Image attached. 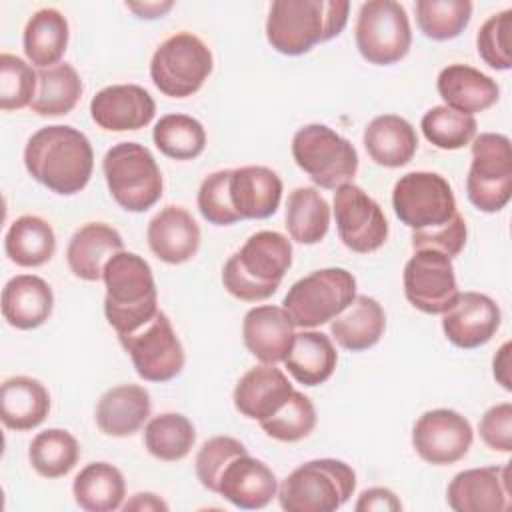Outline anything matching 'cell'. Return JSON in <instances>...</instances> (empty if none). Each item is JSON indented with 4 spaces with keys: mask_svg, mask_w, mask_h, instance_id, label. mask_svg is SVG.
Here are the masks:
<instances>
[{
    "mask_svg": "<svg viewBox=\"0 0 512 512\" xmlns=\"http://www.w3.org/2000/svg\"><path fill=\"white\" fill-rule=\"evenodd\" d=\"M80 458L78 440L62 428H48L38 432L28 448L32 468L44 478L66 476Z\"/></svg>",
    "mask_w": 512,
    "mask_h": 512,
    "instance_id": "f35d334b",
    "label": "cell"
},
{
    "mask_svg": "<svg viewBox=\"0 0 512 512\" xmlns=\"http://www.w3.org/2000/svg\"><path fill=\"white\" fill-rule=\"evenodd\" d=\"M50 412L46 386L30 376H12L0 386V420L6 428L24 432L40 426Z\"/></svg>",
    "mask_w": 512,
    "mask_h": 512,
    "instance_id": "f546056e",
    "label": "cell"
},
{
    "mask_svg": "<svg viewBox=\"0 0 512 512\" xmlns=\"http://www.w3.org/2000/svg\"><path fill=\"white\" fill-rule=\"evenodd\" d=\"M54 308L50 284L34 274H18L2 288V316L18 330L42 326Z\"/></svg>",
    "mask_w": 512,
    "mask_h": 512,
    "instance_id": "484cf974",
    "label": "cell"
},
{
    "mask_svg": "<svg viewBox=\"0 0 512 512\" xmlns=\"http://www.w3.org/2000/svg\"><path fill=\"white\" fill-rule=\"evenodd\" d=\"M338 352L324 332L302 330L294 336V344L284 358V366L292 378L304 386L324 384L336 370Z\"/></svg>",
    "mask_w": 512,
    "mask_h": 512,
    "instance_id": "1f68e13d",
    "label": "cell"
},
{
    "mask_svg": "<svg viewBox=\"0 0 512 512\" xmlns=\"http://www.w3.org/2000/svg\"><path fill=\"white\" fill-rule=\"evenodd\" d=\"M118 338L130 354L136 374L146 382H168L184 368V348L168 316L160 310L142 328Z\"/></svg>",
    "mask_w": 512,
    "mask_h": 512,
    "instance_id": "4fadbf2b",
    "label": "cell"
},
{
    "mask_svg": "<svg viewBox=\"0 0 512 512\" xmlns=\"http://www.w3.org/2000/svg\"><path fill=\"white\" fill-rule=\"evenodd\" d=\"M104 314L118 336L150 322L158 312V292L150 264L134 252L114 254L102 272Z\"/></svg>",
    "mask_w": 512,
    "mask_h": 512,
    "instance_id": "277c9868",
    "label": "cell"
},
{
    "mask_svg": "<svg viewBox=\"0 0 512 512\" xmlns=\"http://www.w3.org/2000/svg\"><path fill=\"white\" fill-rule=\"evenodd\" d=\"M510 32H512V10L506 8L492 14L476 34V48L480 58L494 70H510Z\"/></svg>",
    "mask_w": 512,
    "mask_h": 512,
    "instance_id": "bcb514c9",
    "label": "cell"
},
{
    "mask_svg": "<svg viewBox=\"0 0 512 512\" xmlns=\"http://www.w3.org/2000/svg\"><path fill=\"white\" fill-rule=\"evenodd\" d=\"M420 128L424 138L436 148L458 150L474 140L478 124L470 114L456 112L448 106H434L422 116Z\"/></svg>",
    "mask_w": 512,
    "mask_h": 512,
    "instance_id": "b9f144b4",
    "label": "cell"
},
{
    "mask_svg": "<svg viewBox=\"0 0 512 512\" xmlns=\"http://www.w3.org/2000/svg\"><path fill=\"white\" fill-rule=\"evenodd\" d=\"M358 512H398L402 510V502L398 500V496L388 490V488H368L360 494L356 506Z\"/></svg>",
    "mask_w": 512,
    "mask_h": 512,
    "instance_id": "f907efd6",
    "label": "cell"
},
{
    "mask_svg": "<svg viewBox=\"0 0 512 512\" xmlns=\"http://www.w3.org/2000/svg\"><path fill=\"white\" fill-rule=\"evenodd\" d=\"M394 214L412 230L444 226L456 216V198L448 180L436 172H408L392 190Z\"/></svg>",
    "mask_w": 512,
    "mask_h": 512,
    "instance_id": "7c38bea8",
    "label": "cell"
},
{
    "mask_svg": "<svg viewBox=\"0 0 512 512\" xmlns=\"http://www.w3.org/2000/svg\"><path fill=\"white\" fill-rule=\"evenodd\" d=\"M68 20L56 8H42L30 16L24 28V54L26 58L42 68L60 64L68 48Z\"/></svg>",
    "mask_w": 512,
    "mask_h": 512,
    "instance_id": "d6a6232c",
    "label": "cell"
},
{
    "mask_svg": "<svg viewBox=\"0 0 512 512\" xmlns=\"http://www.w3.org/2000/svg\"><path fill=\"white\" fill-rule=\"evenodd\" d=\"M448 506L456 512H504L512 506L510 462L458 472L446 490Z\"/></svg>",
    "mask_w": 512,
    "mask_h": 512,
    "instance_id": "e0dca14e",
    "label": "cell"
},
{
    "mask_svg": "<svg viewBox=\"0 0 512 512\" xmlns=\"http://www.w3.org/2000/svg\"><path fill=\"white\" fill-rule=\"evenodd\" d=\"M146 240L158 260L184 264L200 248V228L188 210L170 204L150 220Z\"/></svg>",
    "mask_w": 512,
    "mask_h": 512,
    "instance_id": "7402d4cb",
    "label": "cell"
},
{
    "mask_svg": "<svg viewBox=\"0 0 512 512\" xmlns=\"http://www.w3.org/2000/svg\"><path fill=\"white\" fill-rule=\"evenodd\" d=\"M386 330V314L378 300L370 296H356L330 324L334 340L350 350L362 352L378 344Z\"/></svg>",
    "mask_w": 512,
    "mask_h": 512,
    "instance_id": "4dcf8cb0",
    "label": "cell"
},
{
    "mask_svg": "<svg viewBox=\"0 0 512 512\" xmlns=\"http://www.w3.org/2000/svg\"><path fill=\"white\" fill-rule=\"evenodd\" d=\"M122 508L128 512V510H144V512H166L168 510V504L160 498V496H156V494H152V492H138V494H134L132 496V500H128L126 504H122Z\"/></svg>",
    "mask_w": 512,
    "mask_h": 512,
    "instance_id": "f5cc1de1",
    "label": "cell"
},
{
    "mask_svg": "<svg viewBox=\"0 0 512 512\" xmlns=\"http://www.w3.org/2000/svg\"><path fill=\"white\" fill-rule=\"evenodd\" d=\"M262 430L278 442H298L316 426V410L308 396L294 390L286 404L260 422Z\"/></svg>",
    "mask_w": 512,
    "mask_h": 512,
    "instance_id": "7bdbcfd3",
    "label": "cell"
},
{
    "mask_svg": "<svg viewBox=\"0 0 512 512\" xmlns=\"http://www.w3.org/2000/svg\"><path fill=\"white\" fill-rule=\"evenodd\" d=\"M28 174L50 192L72 196L86 188L94 168V152L84 132L54 124L34 132L24 148Z\"/></svg>",
    "mask_w": 512,
    "mask_h": 512,
    "instance_id": "6da1fadb",
    "label": "cell"
},
{
    "mask_svg": "<svg viewBox=\"0 0 512 512\" xmlns=\"http://www.w3.org/2000/svg\"><path fill=\"white\" fill-rule=\"evenodd\" d=\"M290 264V240L280 232L262 230L228 258L222 268V284L238 300L260 302L276 294Z\"/></svg>",
    "mask_w": 512,
    "mask_h": 512,
    "instance_id": "3957f363",
    "label": "cell"
},
{
    "mask_svg": "<svg viewBox=\"0 0 512 512\" xmlns=\"http://www.w3.org/2000/svg\"><path fill=\"white\" fill-rule=\"evenodd\" d=\"M82 80L74 66L60 62L38 70V88L30 104L38 116H62L74 110L82 96Z\"/></svg>",
    "mask_w": 512,
    "mask_h": 512,
    "instance_id": "8d00e7d4",
    "label": "cell"
},
{
    "mask_svg": "<svg viewBox=\"0 0 512 512\" xmlns=\"http://www.w3.org/2000/svg\"><path fill=\"white\" fill-rule=\"evenodd\" d=\"M348 2L276 0L266 18L268 44L284 56H300L336 38L348 24Z\"/></svg>",
    "mask_w": 512,
    "mask_h": 512,
    "instance_id": "7a4b0ae2",
    "label": "cell"
},
{
    "mask_svg": "<svg viewBox=\"0 0 512 512\" xmlns=\"http://www.w3.org/2000/svg\"><path fill=\"white\" fill-rule=\"evenodd\" d=\"M218 494L242 510H258L278 496L276 474L248 452L234 458L220 476Z\"/></svg>",
    "mask_w": 512,
    "mask_h": 512,
    "instance_id": "44dd1931",
    "label": "cell"
},
{
    "mask_svg": "<svg viewBox=\"0 0 512 512\" xmlns=\"http://www.w3.org/2000/svg\"><path fill=\"white\" fill-rule=\"evenodd\" d=\"M482 442L494 452H512V404L502 402L484 412L478 424Z\"/></svg>",
    "mask_w": 512,
    "mask_h": 512,
    "instance_id": "681fc988",
    "label": "cell"
},
{
    "mask_svg": "<svg viewBox=\"0 0 512 512\" xmlns=\"http://www.w3.org/2000/svg\"><path fill=\"white\" fill-rule=\"evenodd\" d=\"M198 210L202 218L216 226H230L242 220L230 198V170L208 174L198 188Z\"/></svg>",
    "mask_w": 512,
    "mask_h": 512,
    "instance_id": "7dc6e473",
    "label": "cell"
},
{
    "mask_svg": "<svg viewBox=\"0 0 512 512\" xmlns=\"http://www.w3.org/2000/svg\"><path fill=\"white\" fill-rule=\"evenodd\" d=\"M356 298V278L346 268H322L288 288L282 308L298 328L334 320Z\"/></svg>",
    "mask_w": 512,
    "mask_h": 512,
    "instance_id": "52a82bcc",
    "label": "cell"
},
{
    "mask_svg": "<svg viewBox=\"0 0 512 512\" xmlns=\"http://www.w3.org/2000/svg\"><path fill=\"white\" fill-rule=\"evenodd\" d=\"M214 68L210 48L192 32H176L152 54L150 78L170 98L196 94Z\"/></svg>",
    "mask_w": 512,
    "mask_h": 512,
    "instance_id": "ba28073f",
    "label": "cell"
},
{
    "mask_svg": "<svg viewBox=\"0 0 512 512\" xmlns=\"http://www.w3.org/2000/svg\"><path fill=\"white\" fill-rule=\"evenodd\" d=\"M356 488V472L336 458L310 460L292 470L278 486V502L286 512H334Z\"/></svg>",
    "mask_w": 512,
    "mask_h": 512,
    "instance_id": "5b68a950",
    "label": "cell"
},
{
    "mask_svg": "<svg viewBox=\"0 0 512 512\" xmlns=\"http://www.w3.org/2000/svg\"><path fill=\"white\" fill-rule=\"evenodd\" d=\"M128 10H132L138 18H146V20H154V18H162L168 10H172L174 2H128L126 4Z\"/></svg>",
    "mask_w": 512,
    "mask_h": 512,
    "instance_id": "db71d44e",
    "label": "cell"
},
{
    "mask_svg": "<svg viewBox=\"0 0 512 512\" xmlns=\"http://www.w3.org/2000/svg\"><path fill=\"white\" fill-rule=\"evenodd\" d=\"M294 322L282 306H256L242 320V338L248 352L262 364L284 362L294 344Z\"/></svg>",
    "mask_w": 512,
    "mask_h": 512,
    "instance_id": "ffe728a7",
    "label": "cell"
},
{
    "mask_svg": "<svg viewBox=\"0 0 512 512\" xmlns=\"http://www.w3.org/2000/svg\"><path fill=\"white\" fill-rule=\"evenodd\" d=\"M196 442L192 422L178 412L154 416L144 428L146 450L162 462H178L186 458Z\"/></svg>",
    "mask_w": 512,
    "mask_h": 512,
    "instance_id": "74e56055",
    "label": "cell"
},
{
    "mask_svg": "<svg viewBox=\"0 0 512 512\" xmlns=\"http://www.w3.org/2000/svg\"><path fill=\"white\" fill-rule=\"evenodd\" d=\"M246 452H248L246 446L232 436H214V438L206 440L194 460L196 476H198L200 484L206 490L218 494V484H220L222 472L234 458H238Z\"/></svg>",
    "mask_w": 512,
    "mask_h": 512,
    "instance_id": "f6af8a7d",
    "label": "cell"
},
{
    "mask_svg": "<svg viewBox=\"0 0 512 512\" xmlns=\"http://www.w3.org/2000/svg\"><path fill=\"white\" fill-rule=\"evenodd\" d=\"M466 196L474 208L486 214L500 212L510 202L512 150L508 136L494 132L474 136Z\"/></svg>",
    "mask_w": 512,
    "mask_h": 512,
    "instance_id": "30bf717a",
    "label": "cell"
},
{
    "mask_svg": "<svg viewBox=\"0 0 512 512\" xmlns=\"http://www.w3.org/2000/svg\"><path fill=\"white\" fill-rule=\"evenodd\" d=\"M230 198L242 220L270 218L282 200V180L266 166L232 168Z\"/></svg>",
    "mask_w": 512,
    "mask_h": 512,
    "instance_id": "cb8c5ba5",
    "label": "cell"
},
{
    "mask_svg": "<svg viewBox=\"0 0 512 512\" xmlns=\"http://www.w3.org/2000/svg\"><path fill=\"white\" fill-rule=\"evenodd\" d=\"M474 440L470 422L456 410L436 408L424 412L412 428L416 454L434 466H448L462 460Z\"/></svg>",
    "mask_w": 512,
    "mask_h": 512,
    "instance_id": "2e32d148",
    "label": "cell"
},
{
    "mask_svg": "<svg viewBox=\"0 0 512 512\" xmlns=\"http://www.w3.org/2000/svg\"><path fill=\"white\" fill-rule=\"evenodd\" d=\"M404 294L416 310L444 314L460 294L452 258L436 250H414L404 266Z\"/></svg>",
    "mask_w": 512,
    "mask_h": 512,
    "instance_id": "9a60e30c",
    "label": "cell"
},
{
    "mask_svg": "<svg viewBox=\"0 0 512 512\" xmlns=\"http://www.w3.org/2000/svg\"><path fill=\"white\" fill-rule=\"evenodd\" d=\"M286 228L294 242L318 244L330 228V206L312 186H300L286 200Z\"/></svg>",
    "mask_w": 512,
    "mask_h": 512,
    "instance_id": "d590c367",
    "label": "cell"
},
{
    "mask_svg": "<svg viewBox=\"0 0 512 512\" xmlns=\"http://www.w3.org/2000/svg\"><path fill=\"white\" fill-rule=\"evenodd\" d=\"M364 148L368 156L386 168H400L408 164L418 150V136L414 126L396 114H382L364 128Z\"/></svg>",
    "mask_w": 512,
    "mask_h": 512,
    "instance_id": "f1b7e54d",
    "label": "cell"
},
{
    "mask_svg": "<svg viewBox=\"0 0 512 512\" xmlns=\"http://www.w3.org/2000/svg\"><path fill=\"white\" fill-rule=\"evenodd\" d=\"M334 218L342 244L358 254H370L388 240V220L380 204L354 182L334 192Z\"/></svg>",
    "mask_w": 512,
    "mask_h": 512,
    "instance_id": "5bb4252c",
    "label": "cell"
},
{
    "mask_svg": "<svg viewBox=\"0 0 512 512\" xmlns=\"http://www.w3.org/2000/svg\"><path fill=\"white\" fill-rule=\"evenodd\" d=\"M76 504L86 512H112L122 508L126 482L122 472L108 462L86 464L72 482Z\"/></svg>",
    "mask_w": 512,
    "mask_h": 512,
    "instance_id": "836d02e7",
    "label": "cell"
},
{
    "mask_svg": "<svg viewBox=\"0 0 512 512\" xmlns=\"http://www.w3.org/2000/svg\"><path fill=\"white\" fill-rule=\"evenodd\" d=\"M354 40L360 56L376 66L400 62L412 44V30L402 4L368 0L360 6Z\"/></svg>",
    "mask_w": 512,
    "mask_h": 512,
    "instance_id": "8fae6325",
    "label": "cell"
},
{
    "mask_svg": "<svg viewBox=\"0 0 512 512\" xmlns=\"http://www.w3.org/2000/svg\"><path fill=\"white\" fill-rule=\"evenodd\" d=\"M292 156L316 186L328 190L352 182L358 170L356 148L324 124L302 126L292 138Z\"/></svg>",
    "mask_w": 512,
    "mask_h": 512,
    "instance_id": "9c48e42d",
    "label": "cell"
},
{
    "mask_svg": "<svg viewBox=\"0 0 512 512\" xmlns=\"http://www.w3.org/2000/svg\"><path fill=\"white\" fill-rule=\"evenodd\" d=\"M4 252L22 268L42 266L56 252V234L44 218L24 214L10 224L4 236Z\"/></svg>",
    "mask_w": 512,
    "mask_h": 512,
    "instance_id": "e575fe53",
    "label": "cell"
},
{
    "mask_svg": "<svg viewBox=\"0 0 512 512\" xmlns=\"http://www.w3.org/2000/svg\"><path fill=\"white\" fill-rule=\"evenodd\" d=\"M294 392L286 374L274 364L250 368L234 388L236 410L250 420H266L278 412Z\"/></svg>",
    "mask_w": 512,
    "mask_h": 512,
    "instance_id": "603a6c76",
    "label": "cell"
},
{
    "mask_svg": "<svg viewBox=\"0 0 512 512\" xmlns=\"http://www.w3.org/2000/svg\"><path fill=\"white\" fill-rule=\"evenodd\" d=\"M36 88L38 72L26 60L8 52L0 54V108L4 112L30 106Z\"/></svg>",
    "mask_w": 512,
    "mask_h": 512,
    "instance_id": "ee69618b",
    "label": "cell"
},
{
    "mask_svg": "<svg viewBox=\"0 0 512 512\" xmlns=\"http://www.w3.org/2000/svg\"><path fill=\"white\" fill-rule=\"evenodd\" d=\"M502 314L498 304L480 292H460L454 304L442 314V330L446 338L464 350H472L490 342L500 328Z\"/></svg>",
    "mask_w": 512,
    "mask_h": 512,
    "instance_id": "ac0fdd59",
    "label": "cell"
},
{
    "mask_svg": "<svg viewBox=\"0 0 512 512\" xmlns=\"http://www.w3.org/2000/svg\"><path fill=\"white\" fill-rule=\"evenodd\" d=\"M466 222L462 214L456 212V216L446 222L444 226L430 228V230H412V248L414 250H436L446 254L448 258H454L462 252L466 244Z\"/></svg>",
    "mask_w": 512,
    "mask_h": 512,
    "instance_id": "c3c4849f",
    "label": "cell"
},
{
    "mask_svg": "<svg viewBox=\"0 0 512 512\" xmlns=\"http://www.w3.org/2000/svg\"><path fill=\"white\" fill-rule=\"evenodd\" d=\"M414 10L420 32L436 42L460 36L472 18L468 0H418Z\"/></svg>",
    "mask_w": 512,
    "mask_h": 512,
    "instance_id": "60d3db41",
    "label": "cell"
},
{
    "mask_svg": "<svg viewBox=\"0 0 512 512\" xmlns=\"http://www.w3.org/2000/svg\"><path fill=\"white\" fill-rule=\"evenodd\" d=\"M436 88L444 106L470 116L488 110L500 96L496 80L466 64H450L442 68Z\"/></svg>",
    "mask_w": 512,
    "mask_h": 512,
    "instance_id": "4316f807",
    "label": "cell"
},
{
    "mask_svg": "<svg viewBox=\"0 0 512 512\" xmlns=\"http://www.w3.org/2000/svg\"><path fill=\"white\" fill-rule=\"evenodd\" d=\"M124 250L120 232L104 222H88L80 226L66 248L70 272L86 282L102 278L106 262Z\"/></svg>",
    "mask_w": 512,
    "mask_h": 512,
    "instance_id": "d4e9b609",
    "label": "cell"
},
{
    "mask_svg": "<svg viewBox=\"0 0 512 512\" xmlns=\"http://www.w3.org/2000/svg\"><path fill=\"white\" fill-rule=\"evenodd\" d=\"M102 170L110 196L126 212H146L162 196V172L142 144H114L102 160Z\"/></svg>",
    "mask_w": 512,
    "mask_h": 512,
    "instance_id": "8992f818",
    "label": "cell"
},
{
    "mask_svg": "<svg viewBox=\"0 0 512 512\" xmlns=\"http://www.w3.org/2000/svg\"><path fill=\"white\" fill-rule=\"evenodd\" d=\"M152 410L150 394L138 384H120L106 390L96 404V426L112 438H126L138 432Z\"/></svg>",
    "mask_w": 512,
    "mask_h": 512,
    "instance_id": "83f0119b",
    "label": "cell"
},
{
    "mask_svg": "<svg viewBox=\"0 0 512 512\" xmlns=\"http://www.w3.org/2000/svg\"><path fill=\"white\" fill-rule=\"evenodd\" d=\"M152 140L168 158L194 160L206 148V130L188 114H166L156 122Z\"/></svg>",
    "mask_w": 512,
    "mask_h": 512,
    "instance_id": "ab89813d",
    "label": "cell"
},
{
    "mask_svg": "<svg viewBox=\"0 0 512 512\" xmlns=\"http://www.w3.org/2000/svg\"><path fill=\"white\" fill-rule=\"evenodd\" d=\"M156 102L138 84H112L90 100L92 120L108 132L140 130L152 122Z\"/></svg>",
    "mask_w": 512,
    "mask_h": 512,
    "instance_id": "d6986e66",
    "label": "cell"
},
{
    "mask_svg": "<svg viewBox=\"0 0 512 512\" xmlns=\"http://www.w3.org/2000/svg\"><path fill=\"white\" fill-rule=\"evenodd\" d=\"M510 350H512V344H510V342H504V344L500 346V350L496 352L494 362H492L494 378L498 380V384H500L504 390H512V380H510Z\"/></svg>",
    "mask_w": 512,
    "mask_h": 512,
    "instance_id": "816d5d0a",
    "label": "cell"
}]
</instances>
